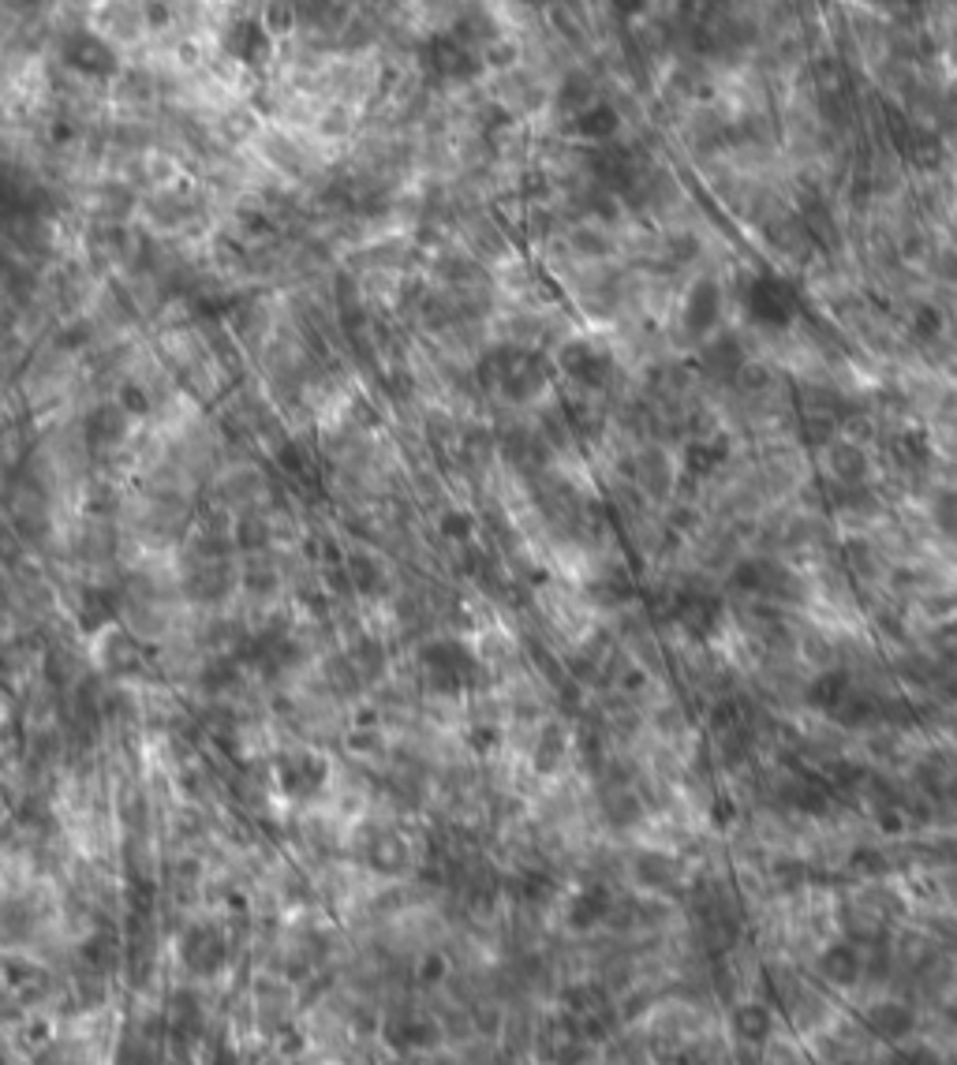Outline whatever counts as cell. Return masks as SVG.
<instances>
[{
    "mask_svg": "<svg viewBox=\"0 0 957 1065\" xmlns=\"http://www.w3.org/2000/svg\"><path fill=\"white\" fill-rule=\"evenodd\" d=\"M748 1065H815V1058H812V1051L804 1047V1039H797L793 1032H786V1028H778V1032H771L759 1047H752Z\"/></svg>",
    "mask_w": 957,
    "mask_h": 1065,
    "instance_id": "6da1fadb",
    "label": "cell"
},
{
    "mask_svg": "<svg viewBox=\"0 0 957 1065\" xmlns=\"http://www.w3.org/2000/svg\"><path fill=\"white\" fill-rule=\"evenodd\" d=\"M311 1065H344V1062H341V1058H315Z\"/></svg>",
    "mask_w": 957,
    "mask_h": 1065,
    "instance_id": "7a4b0ae2",
    "label": "cell"
}]
</instances>
